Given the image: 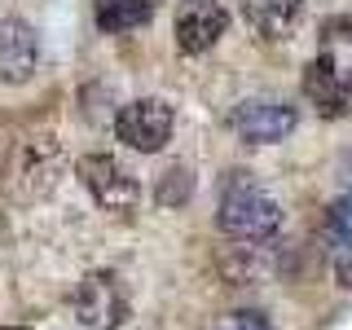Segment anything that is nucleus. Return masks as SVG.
<instances>
[{
  "instance_id": "f257e3e1",
  "label": "nucleus",
  "mask_w": 352,
  "mask_h": 330,
  "mask_svg": "<svg viewBox=\"0 0 352 330\" xmlns=\"http://www.w3.org/2000/svg\"><path fill=\"white\" fill-rule=\"evenodd\" d=\"M216 225L234 242H264L282 229V207L273 203V194H264L256 181H247L242 172H234L225 181V190H220Z\"/></svg>"
},
{
  "instance_id": "f03ea898",
  "label": "nucleus",
  "mask_w": 352,
  "mask_h": 330,
  "mask_svg": "<svg viewBox=\"0 0 352 330\" xmlns=\"http://www.w3.org/2000/svg\"><path fill=\"white\" fill-rule=\"evenodd\" d=\"M62 176V146L49 132L22 137L14 159H9V190L18 198H44Z\"/></svg>"
},
{
  "instance_id": "7ed1b4c3",
  "label": "nucleus",
  "mask_w": 352,
  "mask_h": 330,
  "mask_svg": "<svg viewBox=\"0 0 352 330\" xmlns=\"http://www.w3.org/2000/svg\"><path fill=\"white\" fill-rule=\"evenodd\" d=\"M71 308H75V317H80V326H88V330H119L124 317H128V291H124V282H119V273L93 269L75 286Z\"/></svg>"
},
{
  "instance_id": "20e7f679",
  "label": "nucleus",
  "mask_w": 352,
  "mask_h": 330,
  "mask_svg": "<svg viewBox=\"0 0 352 330\" xmlns=\"http://www.w3.org/2000/svg\"><path fill=\"white\" fill-rule=\"evenodd\" d=\"M295 124H300V115L282 97H247L229 110V132L247 146H273V141L291 137Z\"/></svg>"
},
{
  "instance_id": "39448f33",
  "label": "nucleus",
  "mask_w": 352,
  "mask_h": 330,
  "mask_svg": "<svg viewBox=\"0 0 352 330\" xmlns=\"http://www.w3.org/2000/svg\"><path fill=\"white\" fill-rule=\"evenodd\" d=\"M172 128H176V115L163 97H137L115 115L119 141L137 154H159L172 141Z\"/></svg>"
},
{
  "instance_id": "423d86ee",
  "label": "nucleus",
  "mask_w": 352,
  "mask_h": 330,
  "mask_svg": "<svg viewBox=\"0 0 352 330\" xmlns=\"http://www.w3.org/2000/svg\"><path fill=\"white\" fill-rule=\"evenodd\" d=\"M80 181L93 194V203L102 212H132L141 198V185L115 154H84L80 159Z\"/></svg>"
},
{
  "instance_id": "0eeeda50",
  "label": "nucleus",
  "mask_w": 352,
  "mask_h": 330,
  "mask_svg": "<svg viewBox=\"0 0 352 330\" xmlns=\"http://www.w3.org/2000/svg\"><path fill=\"white\" fill-rule=\"evenodd\" d=\"M229 27V14L220 0H181V9H176V49L198 58V53H207L212 44L225 36Z\"/></svg>"
},
{
  "instance_id": "6e6552de",
  "label": "nucleus",
  "mask_w": 352,
  "mask_h": 330,
  "mask_svg": "<svg viewBox=\"0 0 352 330\" xmlns=\"http://www.w3.org/2000/svg\"><path fill=\"white\" fill-rule=\"evenodd\" d=\"M40 71V36L36 27L9 18L0 22V88H18Z\"/></svg>"
},
{
  "instance_id": "1a4fd4ad",
  "label": "nucleus",
  "mask_w": 352,
  "mask_h": 330,
  "mask_svg": "<svg viewBox=\"0 0 352 330\" xmlns=\"http://www.w3.org/2000/svg\"><path fill=\"white\" fill-rule=\"evenodd\" d=\"M308 0H242V14L264 40H286L304 18Z\"/></svg>"
},
{
  "instance_id": "9d476101",
  "label": "nucleus",
  "mask_w": 352,
  "mask_h": 330,
  "mask_svg": "<svg viewBox=\"0 0 352 330\" xmlns=\"http://www.w3.org/2000/svg\"><path fill=\"white\" fill-rule=\"evenodd\" d=\"M300 88H304V97H308V106L317 110V115H326V119H344L348 115V88L330 75V66L322 62V58H313L304 66V80H300Z\"/></svg>"
},
{
  "instance_id": "9b49d317",
  "label": "nucleus",
  "mask_w": 352,
  "mask_h": 330,
  "mask_svg": "<svg viewBox=\"0 0 352 330\" xmlns=\"http://www.w3.org/2000/svg\"><path fill=\"white\" fill-rule=\"evenodd\" d=\"M330 75L352 93V14H339L322 27V53H317Z\"/></svg>"
},
{
  "instance_id": "f8f14e48",
  "label": "nucleus",
  "mask_w": 352,
  "mask_h": 330,
  "mask_svg": "<svg viewBox=\"0 0 352 330\" xmlns=\"http://www.w3.org/2000/svg\"><path fill=\"white\" fill-rule=\"evenodd\" d=\"M154 14V0H93V18L102 31H132L141 22H150Z\"/></svg>"
},
{
  "instance_id": "ddd939ff",
  "label": "nucleus",
  "mask_w": 352,
  "mask_h": 330,
  "mask_svg": "<svg viewBox=\"0 0 352 330\" xmlns=\"http://www.w3.org/2000/svg\"><path fill=\"white\" fill-rule=\"evenodd\" d=\"M220 269H225V278H229V282H260V278H269V260L260 256L256 242L229 247L225 256H220Z\"/></svg>"
},
{
  "instance_id": "4468645a",
  "label": "nucleus",
  "mask_w": 352,
  "mask_h": 330,
  "mask_svg": "<svg viewBox=\"0 0 352 330\" xmlns=\"http://www.w3.org/2000/svg\"><path fill=\"white\" fill-rule=\"evenodd\" d=\"M326 242H330V251L352 247V194H344V198L330 203V212H326Z\"/></svg>"
},
{
  "instance_id": "2eb2a0df",
  "label": "nucleus",
  "mask_w": 352,
  "mask_h": 330,
  "mask_svg": "<svg viewBox=\"0 0 352 330\" xmlns=\"http://www.w3.org/2000/svg\"><path fill=\"white\" fill-rule=\"evenodd\" d=\"M190 194H194V176H190V168H168V172H163V181H159V203H163V207L190 203Z\"/></svg>"
},
{
  "instance_id": "dca6fc26",
  "label": "nucleus",
  "mask_w": 352,
  "mask_h": 330,
  "mask_svg": "<svg viewBox=\"0 0 352 330\" xmlns=\"http://www.w3.org/2000/svg\"><path fill=\"white\" fill-rule=\"evenodd\" d=\"M216 330H269V322H264V313H256V308H238Z\"/></svg>"
},
{
  "instance_id": "f3484780",
  "label": "nucleus",
  "mask_w": 352,
  "mask_h": 330,
  "mask_svg": "<svg viewBox=\"0 0 352 330\" xmlns=\"http://www.w3.org/2000/svg\"><path fill=\"white\" fill-rule=\"evenodd\" d=\"M330 260H335V278H339V286H348V291H352V247L330 251Z\"/></svg>"
},
{
  "instance_id": "a211bd4d",
  "label": "nucleus",
  "mask_w": 352,
  "mask_h": 330,
  "mask_svg": "<svg viewBox=\"0 0 352 330\" xmlns=\"http://www.w3.org/2000/svg\"><path fill=\"white\" fill-rule=\"evenodd\" d=\"M5 330H22V326H5Z\"/></svg>"
},
{
  "instance_id": "6ab92c4d",
  "label": "nucleus",
  "mask_w": 352,
  "mask_h": 330,
  "mask_svg": "<svg viewBox=\"0 0 352 330\" xmlns=\"http://www.w3.org/2000/svg\"><path fill=\"white\" fill-rule=\"evenodd\" d=\"M348 176H352V159H348Z\"/></svg>"
}]
</instances>
